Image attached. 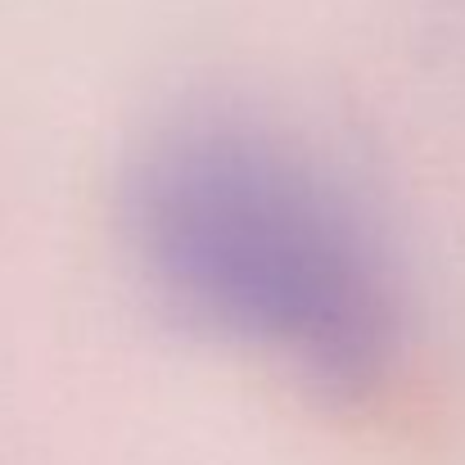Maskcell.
I'll return each instance as SVG.
<instances>
[{
    "mask_svg": "<svg viewBox=\"0 0 465 465\" xmlns=\"http://www.w3.org/2000/svg\"><path fill=\"white\" fill-rule=\"evenodd\" d=\"M123 222L145 281L217 339L330 402H375L407 339L393 267L299 150L244 123H185L136 158Z\"/></svg>",
    "mask_w": 465,
    "mask_h": 465,
    "instance_id": "6da1fadb",
    "label": "cell"
}]
</instances>
